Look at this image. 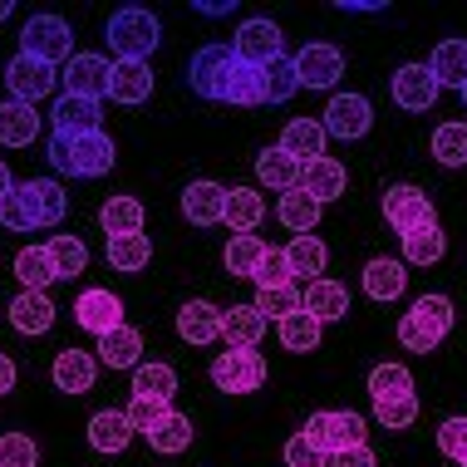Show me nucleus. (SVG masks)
Instances as JSON below:
<instances>
[{"instance_id":"obj_1","label":"nucleus","mask_w":467,"mask_h":467,"mask_svg":"<svg viewBox=\"0 0 467 467\" xmlns=\"http://www.w3.org/2000/svg\"><path fill=\"white\" fill-rule=\"evenodd\" d=\"M49 168L59 172V178H104L113 172V158H119V148H113V138L99 129V133H49V148H45Z\"/></svg>"},{"instance_id":"obj_2","label":"nucleus","mask_w":467,"mask_h":467,"mask_svg":"<svg viewBox=\"0 0 467 467\" xmlns=\"http://www.w3.org/2000/svg\"><path fill=\"white\" fill-rule=\"evenodd\" d=\"M65 187H59L55 178H30L20 182L16 192H10L5 202H0V222L10 226V232H35V226H59L65 222Z\"/></svg>"},{"instance_id":"obj_3","label":"nucleus","mask_w":467,"mask_h":467,"mask_svg":"<svg viewBox=\"0 0 467 467\" xmlns=\"http://www.w3.org/2000/svg\"><path fill=\"white\" fill-rule=\"evenodd\" d=\"M452 300L448 296H423L413 300V310L399 320V345L413 349V355H428V349H438L443 339L452 335Z\"/></svg>"},{"instance_id":"obj_4","label":"nucleus","mask_w":467,"mask_h":467,"mask_svg":"<svg viewBox=\"0 0 467 467\" xmlns=\"http://www.w3.org/2000/svg\"><path fill=\"white\" fill-rule=\"evenodd\" d=\"M104 40L113 49V59H148L158 49V40H162V25H158L153 10L123 5V10H113V16H109Z\"/></svg>"},{"instance_id":"obj_5","label":"nucleus","mask_w":467,"mask_h":467,"mask_svg":"<svg viewBox=\"0 0 467 467\" xmlns=\"http://www.w3.org/2000/svg\"><path fill=\"white\" fill-rule=\"evenodd\" d=\"M300 433L315 443L320 458H335V452L364 443V419L349 413V409H320V413H310V423L300 428Z\"/></svg>"},{"instance_id":"obj_6","label":"nucleus","mask_w":467,"mask_h":467,"mask_svg":"<svg viewBox=\"0 0 467 467\" xmlns=\"http://www.w3.org/2000/svg\"><path fill=\"white\" fill-rule=\"evenodd\" d=\"M236 69V55L226 45H202L192 59H187V89L207 104H226V79Z\"/></svg>"},{"instance_id":"obj_7","label":"nucleus","mask_w":467,"mask_h":467,"mask_svg":"<svg viewBox=\"0 0 467 467\" xmlns=\"http://www.w3.org/2000/svg\"><path fill=\"white\" fill-rule=\"evenodd\" d=\"M20 55H35L45 65H69L74 59V30L59 16H30L20 30Z\"/></svg>"},{"instance_id":"obj_8","label":"nucleus","mask_w":467,"mask_h":467,"mask_svg":"<svg viewBox=\"0 0 467 467\" xmlns=\"http://www.w3.org/2000/svg\"><path fill=\"white\" fill-rule=\"evenodd\" d=\"M212 384H217L222 394H256V389L266 384V359H261L256 349H222V355L212 359Z\"/></svg>"},{"instance_id":"obj_9","label":"nucleus","mask_w":467,"mask_h":467,"mask_svg":"<svg viewBox=\"0 0 467 467\" xmlns=\"http://www.w3.org/2000/svg\"><path fill=\"white\" fill-rule=\"evenodd\" d=\"M281 45H285V40H281V30H275V20H266V16H251V20H242V30L232 35V55L242 59V65H251V69H266V65H275V59L285 55Z\"/></svg>"},{"instance_id":"obj_10","label":"nucleus","mask_w":467,"mask_h":467,"mask_svg":"<svg viewBox=\"0 0 467 467\" xmlns=\"http://www.w3.org/2000/svg\"><path fill=\"white\" fill-rule=\"evenodd\" d=\"M55 84H59V69L35 59V55H16L5 65V89L16 104H40V99L55 94Z\"/></svg>"},{"instance_id":"obj_11","label":"nucleus","mask_w":467,"mask_h":467,"mask_svg":"<svg viewBox=\"0 0 467 467\" xmlns=\"http://www.w3.org/2000/svg\"><path fill=\"white\" fill-rule=\"evenodd\" d=\"M384 217H389V226H394L399 236H409V232H419V226L438 222V212H433V197H428L423 187L399 182V187L384 192Z\"/></svg>"},{"instance_id":"obj_12","label":"nucleus","mask_w":467,"mask_h":467,"mask_svg":"<svg viewBox=\"0 0 467 467\" xmlns=\"http://www.w3.org/2000/svg\"><path fill=\"white\" fill-rule=\"evenodd\" d=\"M325 133L330 138H345V143H355L374 129V104L364 94H335L330 104H325Z\"/></svg>"},{"instance_id":"obj_13","label":"nucleus","mask_w":467,"mask_h":467,"mask_svg":"<svg viewBox=\"0 0 467 467\" xmlns=\"http://www.w3.org/2000/svg\"><path fill=\"white\" fill-rule=\"evenodd\" d=\"M59 84L65 94H79V99H109V84H113V65L104 55H74L65 69H59Z\"/></svg>"},{"instance_id":"obj_14","label":"nucleus","mask_w":467,"mask_h":467,"mask_svg":"<svg viewBox=\"0 0 467 467\" xmlns=\"http://www.w3.org/2000/svg\"><path fill=\"white\" fill-rule=\"evenodd\" d=\"M296 69H300V89H335L339 74H345V55L325 40H310L296 55Z\"/></svg>"},{"instance_id":"obj_15","label":"nucleus","mask_w":467,"mask_h":467,"mask_svg":"<svg viewBox=\"0 0 467 467\" xmlns=\"http://www.w3.org/2000/svg\"><path fill=\"white\" fill-rule=\"evenodd\" d=\"M389 94H394L399 109L428 113V109L438 104V94H443V84L433 79V69H428V65H403V69L394 74V84H389Z\"/></svg>"},{"instance_id":"obj_16","label":"nucleus","mask_w":467,"mask_h":467,"mask_svg":"<svg viewBox=\"0 0 467 467\" xmlns=\"http://www.w3.org/2000/svg\"><path fill=\"white\" fill-rule=\"evenodd\" d=\"M74 320H79V330H89V335H109V330L123 325V300L104 285H89L79 300H74Z\"/></svg>"},{"instance_id":"obj_17","label":"nucleus","mask_w":467,"mask_h":467,"mask_svg":"<svg viewBox=\"0 0 467 467\" xmlns=\"http://www.w3.org/2000/svg\"><path fill=\"white\" fill-rule=\"evenodd\" d=\"M109 99L113 104H148L153 99V65L148 59H113Z\"/></svg>"},{"instance_id":"obj_18","label":"nucleus","mask_w":467,"mask_h":467,"mask_svg":"<svg viewBox=\"0 0 467 467\" xmlns=\"http://www.w3.org/2000/svg\"><path fill=\"white\" fill-rule=\"evenodd\" d=\"M49 119H55V133H99L104 129V104L99 99H79V94H59Z\"/></svg>"},{"instance_id":"obj_19","label":"nucleus","mask_w":467,"mask_h":467,"mask_svg":"<svg viewBox=\"0 0 467 467\" xmlns=\"http://www.w3.org/2000/svg\"><path fill=\"white\" fill-rule=\"evenodd\" d=\"M49 379H55V389L59 394H89L94 389V379H99V359L94 355H84V349H59L55 355V369H49Z\"/></svg>"},{"instance_id":"obj_20","label":"nucleus","mask_w":467,"mask_h":467,"mask_svg":"<svg viewBox=\"0 0 467 467\" xmlns=\"http://www.w3.org/2000/svg\"><path fill=\"white\" fill-rule=\"evenodd\" d=\"M182 217L192 226H217L226 217V187L222 182H187L182 187Z\"/></svg>"},{"instance_id":"obj_21","label":"nucleus","mask_w":467,"mask_h":467,"mask_svg":"<svg viewBox=\"0 0 467 467\" xmlns=\"http://www.w3.org/2000/svg\"><path fill=\"white\" fill-rule=\"evenodd\" d=\"M345 187H349V172H345V162H335V158H315L300 168V192H310L320 207L335 197H345Z\"/></svg>"},{"instance_id":"obj_22","label":"nucleus","mask_w":467,"mask_h":467,"mask_svg":"<svg viewBox=\"0 0 467 467\" xmlns=\"http://www.w3.org/2000/svg\"><path fill=\"white\" fill-rule=\"evenodd\" d=\"M10 325H16L20 335H45L49 325H55V300L45 296V290H20L16 300L5 306Z\"/></svg>"},{"instance_id":"obj_23","label":"nucleus","mask_w":467,"mask_h":467,"mask_svg":"<svg viewBox=\"0 0 467 467\" xmlns=\"http://www.w3.org/2000/svg\"><path fill=\"white\" fill-rule=\"evenodd\" d=\"M261 335H266V315L256 310V300H251V306L222 310V339H226V349H256Z\"/></svg>"},{"instance_id":"obj_24","label":"nucleus","mask_w":467,"mask_h":467,"mask_svg":"<svg viewBox=\"0 0 467 467\" xmlns=\"http://www.w3.org/2000/svg\"><path fill=\"white\" fill-rule=\"evenodd\" d=\"M133 433H138V428L129 423V413H123V409H99L94 419H89V448L94 452H109V458L129 448Z\"/></svg>"},{"instance_id":"obj_25","label":"nucleus","mask_w":467,"mask_h":467,"mask_svg":"<svg viewBox=\"0 0 467 467\" xmlns=\"http://www.w3.org/2000/svg\"><path fill=\"white\" fill-rule=\"evenodd\" d=\"M148 443H153V452H162V458H178V452H187L192 448V438H197V428H192V419L187 413H178V409H168L162 419L148 428Z\"/></svg>"},{"instance_id":"obj_26","label":"nucleus","mask_w":467,"mask_h":467,"mask_svg":"<svg viewBox=\"0 0 467 467\" xmlns=\"http://www.w3.org/2000/svg\"><path fill=\"white\" fill-rule=\"evenodd\" d=\"M325 138H330V133H325L320 119H290L285 133H281V148L300 162V168H306V162L325 158Z\"/></svg>"},{"instance_id":"obj_27","label":"nucleus","mask_w":467,"mask_h":467,"mask_svg":"<svg viewBox=\"0 0 467 467\" xmlns=\"http://www.w3.org/2000/svg\"><path fill=\"white\" fill-rule=\"evenodd\" d=\"M178 335L187 345H212V339H222V310L212 306V300H187L178 310Z\"/></svg>"},{"instance_id":"obj_28","label":"nucleus","mask_w":467,"mask_h":467,"mask_svg":"<svg viewBox=\"0 0 467 467\" xmlns=\"http://www.w3.org/2000/svg\"><path fill=\"white\" fill-rule=\"evenodd\" d=\"M99 364H109V369H138L143 364V335L133 325H119V330L99 335Z\"/></svg>"},{"instance_id":"obj_29","label":"nucleus","mask_w":467,"mask_h":467,"mask_svg":"<svg viewBox=\"0 0 467 467\" xmlns=\"http://www.w3.org/2000/svg\"><path fill=\"white\" fill-rule=\"evenodd\" d=\"M35 138H40V113H35V104L5 99V104H0V143L5 148H30Z\"/></svg>"},{"instance_id":"obj_30","label":"nucleus","mask_w":467,"mask_h":467,"mask_svg":"<svg viewBox=\"0 0 467 467\" xmlns=\"http://www.w3.org/2000/svg\"><path fill=\"white\" fill-rule=\"evenodd\" d=\"M409 290V266L403 261H389V256H374L364 266V296L369 300H399Z\"/></svg>"},{"instance_id":"obj_31","label":"nucleus","mask_w":467,"mask_h":467,"mask_svg":"<svg viewBox=\"0 0 467 467\" xmlns=\"http://www.w3.org/2000/svg\"><path fill=\"white\" fill-rule=\"evenodd\" d=\"M256 178H261V187H271V192H296L300 187V162L275 143L256 158Z\"/></svg>"},{"instance_id":"obj_32","label":"nucleus","mask_w":467,"mask_h":467,"mask_svg":"<svg viewBox=\"0 0 467 467\" xmlns=\"http://www.w3.org/2000/svg\"><path fill=\"white\" fill-rule=\"evenodd\" d=\"M306 310H310L320 325L345 320V315H349V290L339 285V281H325V275H320V281L306 285Z\"/></svg>"},{"instance_id":"obj_33","label":"nucleus","mask_w":467,"mask_h":467,"mask_svg":"<svg viewBox=\"0 0 467 467\" xmlns=\"http://www.w3.org/2000/svg\"><path fill=\"white\" fill-rule=\"evenodd\" d=\"M261 217H266V197H261V192H251V187H232V192H226L222 226H232V232L242 236V232H256Z\"/></svg>"},{"instance_id":"obj_34","label":"nucleus","mask_w":467,"mask_h":467,"mask_svg":"<svg viewBox=\"0 0 467 467\" xmlns=\"http://www.w3.org/2000/svg\"><path fill=\"white\" fill-rule=\"evenodd\" d=\"M320 212L325 207L310 192H300V187L296 192H281V202H275V217H281V226H290L296 236H310L315 226H320Z\"/></svg>"},{"instance_id":"obj_35","label":"nucleus","mask_w":467,"mask_h":467,"mask_svg":"<svg viewBox=\"0 0 467 467\" xmlns=\"http://www.w3.org/2000/svg\"><path fill=\"white\" fill-rule=\"evenodd\" d=\"M443 256H448V236L438 222H428L419 232L403 236V266H433V261H443Z\"/></svg>"},{"instance_id":"obj_36","label":"nucleus","mask_w":467,"mask_h":467,"mask_svg":"<svg viewBox=\"0 0 467 467\" xmlns=\"http://www.w3.org/2000/svg\"><path fill=\"white\" fill-rule=\"evenodd\" d=\"M16 281H20V290H49L59 281V271H55V261H49L45 246L16 251Z\"/></svg>"},{"instance_id":"obj_37","label":"nucleus","mask_w":467,"mask_h":467,"mask_svg":"<svg viewBox=\"0 0 467 467\" xmlns=\"http://www.w3.org/2000/svg\"><path fill=\"white\" fill-rule=\"evenodd\" d=\"M148 261H153V242H148V232H133V236H109V266L113 271H148Z\"/></svg>"},{"instance_id":"obj_38","label":"nucleus","mask_w":467,"mask_h":467,"mask_svg":"<svg viewBox=\"0 0 467 467\" xmlns=\"http://www.w3.org/2000/svg\"><path fill=\"white\" fill-rule=\"evenodd\" d=\"M428 69H433V79L443 89H462L467 84V40H443L433 49V59H428Z\"/></svg>"},{"instance_id":"obj_39","label":"nucleus","mask_w":467,"mask_h":467,"mask_svg":"<svg viewBox=\"0 0 467 467\" xmlns=\"http://www.w3.org/2000/svg\"><path fill=\"white\" fill-rule=\"evenodd\" d=\"M266 251L271 246L261 242L256 232H242V236H232V242H226L222 261H226V271H232V275H246V281H251V275L261 271V261H266Z\"/></svg>"},{"instance_id":"obj_40","label":"nucleus","mask_w":467,"mask_h":467,"mask_svg":"<svg viewBox=\"0 0 467 467\" xmlns=\"http://www.w3.org/2000/svg\"><path fill=\"white\" fill-rule=\"evenodd\" d=\"M290 94H300V69L296 55H281L275 65L261 69V104H285Z\"/></svg>"},{"instance_id":"obj_41","label":"nucleus","mask_w":467,"mask_h":467,"mask_svg":"<svg viewBox=\"0 0 467 467\" xmlns=\"http://www.w3.org/2000/svg\"><path fill=\"white\" fill-rule=\"evenodd\" d=\"M45 251H49V261H55L59 281H74V275H84V271H89V246H84L79 236H69V232L49 236Z\"/></svg>"},{"instance_id":"obj_42","label":"nucleus","mask_w":467,"mask_h":467,"mask_svg":"<svg viewBox=\"0 0 467 467\" xmlns=\"http://www.w3.org/2000/svg\"><path fill=\"white\" fill-rule=\"evenodd\" d=\"M285 261H290V271H296V281L300 275H310V281H320V271L330 266V246L320 242V236H296V242L285 246Z\"/></svg>"},{"instance_id":"obj_43","label":"nucleus","mask_w":467,"mask_h":467,"mask_svg":"<svg viewBox=\"0 0 467 467\" xmlns=\"http://www.w3.org/2000/svg\"><path fill=\"white\" fill-rule=\"evenodd\" d=\"M99 222H104L109 236H133V232H143V202L138 197H109L104 207H99Z\"/></svg>"},{"instance_id":"obj_44","label":"nucleus","mask_w":467,"mask_h":467,"mask_svg":"<svg viewBox=\"0 0 467 467\" xmlns=\"http://www.w3.org/2000/svg\"><path fill=\"white\" fill-rule=\"evenodd\" d=\"M320 335H325V325L315 320L310 310H296V315L281 320V345L290 349V355H310V349H320Z\"/></svg>"},{"instance_id":"obj_45","label":"nucleus","mask_w":467,"mask_h":467,"mask_svg":"<svg viewBox=\"0 0 467 467\" xmlns=\"http://www.w3.org/2000/svg\"><path fill=\"white\" fill-rule=\"evenodd\" d=\"M369 399L389 403V399H413V374L403 364H374L369 369Z\"/></svg>"},{"instance_id":"obj_46","label":"nucleus","mask_w":467,"mask_h":467,"mask_svg":"<svg viewBox=\"0 0 467 467\" xmlns=\"http://www.w3.org/2000/svg\"><path fill=\"white\" fill-rule=\"evenodd\" d=\"M133 394L172 403V394H178V369H172V364H138L133 369Z\"/></svg>"},{"instance_id":"obj_47","label":"nucleus","mask_w":467,"mask_h":467,"mask_svg":"<svg viewBox=\"0 0 467 467\" xmlns=\"http://www.w3.org/2000/svg\"><path fill=\"white\" fill-rule=\"evenodd\" d=\"M256 310L266 315V320L281 325L285 315L306 310V290H300V285H271V290H256Z\"/></svg>"},{"instance_id":"obj_48","label":"nucleus","mask_w":467,"mask_h":467,"mask_svg":"<svg viewBox=\"0 0 467 467\" xmlns=\"http://www.w3.org/2000/svg\"><path fill=\"white\" fill-rule=\"evenodd\" d=\"M433 158L443 168H462L467 162V123H438L433 129Z\"/></svg>"},{"instance_id":"obj_49","label":"nucleus","mask_w":467,"mask_h":467,"mask_svg":"<svg viewBox=\"0 0 467 467\" xmlns=\"http://www.w3.org/2000/svg\"><path fill=\"white\" fill-rule=\"evenodd\" d=\"M226 104L256 109V104H261V69H251V65H242V59H236L232 79H226Z\"/></svg>"},{"instance_id":"obj_50","label":"nucleus","mask_w":467,"mask_h":467,"mask_svg":"<svg viewBox=\"0 0 467 467\" xmlns=\"http://www.w3.org/2000/svg\"><path fill=\"white\" fill-rule=\"evenodd\" d=\"M374 419H379V428H389V433H399V428H413V419H419V394H413V399L374 403Z\"/></svg>"},{"instance_id":"obj_51","label":"nucleus","mask_w":467,"mask_h":467,"mask_svg":"<svg viewBox=\"0 0 467 467\" xmlns=\"http://www.w3.org/2000/svg\"><path fill=\"white\" fill-rule=\"evenodd\" d=\"M251 281H256V290L296 285V271H290V261H285V246H271V251H266V261H261V271L251 275Z\"/></svg>"},{"instance_id":"obj_52","label":"nucleus","mask_w":467,"mask_h":467,"mask_svg":"<svg viewBox=\"0 0 467 467\" xmlns=\"http://www.w3.org/2000/svg\"><path fill=\"white\" fill-rule=\"evenodd\" d=\"M40 462V448L25 433H0V467H35Z\"/></svg>"},{"instance_id":"obj_53","label":"nucleus","mask_w":467,"mask_h":467,"mask_svg":"<svg viewBox=\"0 0 467 467\" xmlns=\"http://www.w3.org/2000/svg\"><path fill=\"white\" fill-rule=\"evenodd\" d=\"M438 452L443 458H452V462H467V419H448L443 428H438Z\"/></svg>"},{"instance_id":"obj_54","label":"nucleus","mask_w":467,"mask_h":467,"mask_svg":"<svg viewBox=\"0 0 467 467\" xmlns=\"http://www.w3.org/2000/svg\"><path fill=\"white\" fill-rule=\"evenodd\" d=\"M168 409H172V403L133 394V399H129V409H123V413H129V423L138 428V433H148V428H153V423H158V419H162V413H168Z\"/></svg>"},{"instance_id":"obj_55","label":"nucleus","mask_w":467,"mask_h":467,"mask_svg":"<svg viewBox=\"0 0 467 467\" xmlns=\"http://www.w3.org/2000/svg\"><path fill=\"white\" fill-rule=\"evenodd\" d=\"M285 467H325V458L315 452L306 433H296V438H285Z\"/></svg>"},{"instance_id":"obj_56","label":"nucleus","mask_w":467,"mask_h":467,"mask_svg":"<svg viewBox=\"0 0 467 467\" xmlns=\"http://www.w3.org/2000/svg\"><path fill=\"white\" fill-rule=\"evenodd\" d=\"M325 467H379V458H374L369 443H359V448H345V452H335V458H325Z\"/></svg>"},{"instance_id":"obj_57","label":"nucleus","mask_w":467,"mask_h":467,"mask_svg":"<svg viewBox=\"0 0 467 467\" xmlns=\"http://www.w3.org/2000/svg\"><path fill=\"white\" fill-rule=\"evenodd\" d=\"M192 10H197V16H212V20H217V16H232L236 0H192Z\"/></svg>"},{"instance_id":"obj_58","label":"nucleus","mask_w":467,"mask_h":467,"mask_svg":"<svg viewBox=\"0 0 467 467\" xmlns=\"http://www.w3.org/2000/svg\"><path fill=\"white\" fill-rule=\"evenodd\" d=\"M16 379H20V369H16V359H10V355H0V399H5L10 389H16Z\"/></svg>"},{"instance_id":"obj_59","label":"nucleus","mask_w":467,"mask_h":467,"mask_svg":"<svg viewBox=\"0 0 467 467\" xmlns=\"http://www.w3.org/2000/svg\"><path fill=\"white\" fill-rule=\"evenodd\" d=\"M339 10H355V16H374V10H389L384 0H339Z\"/></svg>"},{"instance_id":"obj_60","label":"nucleus","mask_w":467,"mask_h":467,"mask_svg":"<svg viewBox=\"0 0 467 467\" xmlns=\"http://www.w3.org/2000/svg\"><path fill=\"white\" fill-rule=\"evenodd\" d=\"M10 192H16V178H10V168H5V162H0V202H5Z\"/></svg>"},{"instance_id":"obj_61","label":"nucleus","mask_w":467,"mask_h":467,"mask_svg":"<svg viewBox=\"0 0 467 467\" xmlns=\"http://www.w3.org/2000/svg\"><path fill=\"white\" fill-rule=\"evenodd\" d=\"M16 16V5H10V0H0V20H10Z\"/></svg>"},{"instance_id":"obj_62","label":"nucleus","mask_w":467,"mask_h":467,"mask_svg":"<svg viewBox=\"0 0 467 467\" xmlns=\"http://www.w3.org/2000/svg\"><path fill=\"white\" fill-rule=\"evenodd\" d=\"M458 94H462V109H467V84H462V89H458Z\"/></svg>"},{"instance_id":"obj_63","label":"nucleus","mask_w":467,"mask_h":467,"mask_svg":"<svg viewBox=\"0 0 467 467\" xmlns=\"http://www.w3.org/2000/svg\"><path fill=\"white\" fill-rule=\"evenodd\" d=\"M462 467H467V462H462Z\"/></svg>"}]
</instances>
